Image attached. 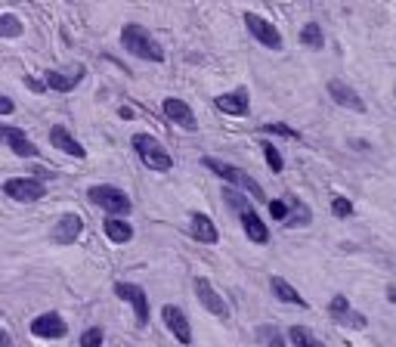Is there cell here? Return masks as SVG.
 <instances>
[{
    "instance_id": "484cf974",
    "label": "cell",
    "mask_w": 396,
    "mask_h": 347,
    "mask_svg": "<svg viewBox=\"0 0 396 347\" xmlns=\"http://www.w3.org/2000/svg\"><path fill=\"white\" fill-rule=\"evenodd\" d=\"M223 202H226L235 214L245 211V208H251V202L245 198V189H235V186H229V183H226V189H223Z\"/></svg>"
},
{
    "instance_id": "d6a6232c",
    "label": "cell",
    "mask_w": 396,
    "mask_h": 347,
    "mask_svg": "<svg viewBox=\"0 0 396 347\" xmlns=\"http://www.w3.org/2000/svg\"><path fill=\"white\" fill-rule=\"evenodd\" d=\"M260 130H263V134H278V136H291V140H297V136H300V134H297L294 127H288V124H282V121L263 124V127H260Z\"/></svg>"
},
{
    "instance_id": "2e32d148",
    "label": "cell",
    "mask_w": 396,
    "mask_h": 347,
    "mask_svg": "<svg viewBox=\"0 0 396 347\" xmlns=\"http://www.w3.org/2000/svg\"><path fill=\"white\" fill-rule=\"evenodd\" d=\"M80 233H84V220H80V214L68 211V214H62L59 220H56V227H53L50 235H53L56 245H74Z\"/></svg>"
},
{
    "instance_id": "ffe728a7",
    "label": "cell",
    "mask_w": 396,
    "mask_h": 347,
    "mask_svg": "<svg viewBox=\"0 0 396 347\" xmlns=\"http://www.w3.org/2000/svg\"><path fill=\"white\" fill-rule=\"evenodd\" d=\"M50 143H53L56 149H62L65 155H72V158H84L87 155V149L80 146V143L68 134V127H62V124H53V127H50Z\"/></svg>"
},
{
    "instance_id": "44dd1931",
    "label": "cell",
    "mask_w": 396,
    "mask_h": 347,
    "mask_svg": "<svg viewBox=\"0 0 396 347\" xmlns=\"http://www.w3.org/2000/svg\"><path fill=\"white\" fill-rule=\"evenodd\" d=\"M102 233H105V239L115 242V245H124V242L133 239V227H130L124 217H111V214L102 220Z\"/></svg>"
},
{
    "instance_id": "d6986e66",
    "label": "cell",
    "mask_w": 396,
    "mask_h": 347,
    "mask_svg": "<svg viewBox=\"0 0 396 347\" xmlns=\"http://www.w3.org/2000/svg\"><path fill=\"white\" fill-rule=\"evenodd\" d=\"M214 105L223 112V115H232V118L248 115V90H245V87H239V90L220 93V96H214Z\"/></svg>"
},
{
    "instance_id": "8fae6325",
    "label": "cell",
    "mask_w": 396,
    "mask_h": 347,
    "mask_svg": "<svg viewBox=\"0 0 396 347\" xmlns=\"http://www.w3.org/2000/svg\"><path fill=\"white\" fill-rule=\"evenodd\" d=\"M161 109H164V115H167V121H170V124H177V127L189 130V134H195V130H198V118H195V112H192L189 105L183 103V99L167 96L164 103H161Z\"/></svg>"
},
{
    "instance_id": "ac0fdd59",
    "label": "cell",
    "mask_w": 396,
    "mask_h": 347,
    "mask_svg": "<svg viewBox=\"0 0 396 347\" xmlns=\"http://www.w3.org/2000/svg\"><path fill=\"white\" fill-rule=\"evenodd\" d=\"M239 220H241V229H245V235L254 242V245H266V242H270V227L260 220V214H257L254 208L239 211Z\"/></svg>"
},
{
    "instance_id": "836d02e7",
    "label": "cell",
    "mask_w": 396,
    "mask_h": 347,
    "mask_svg": "<svg viewBox=\"0 0 396 347\" xmlns=\"http://www.w3.org/2000/svg\"><path fill=\"white\" fill-rule=\"evenodd\" d=\"M16 112V103L10 96H0V115H12Z\"/></svg>"
},
{
    "instance_id": "f35d334b",
    "label": "cell",
    "mask_w": 396,
    "mask_h": 347,
    "mask_svg": "<svg viewBox=\"0 0 396 347\" xmlns=\"http://www.w3.org/2000/svg\"><path fill=\"white\" fill-rule=\"evenodd\" d=\"M393 96H396V87H393Z\"/></svg>"
},
{
    "instance_id": "5bb4252c",
    "label": "cell",
    "mask_w": 396,
    "mask_h": 347,
    "mask_svg": "<svg viewBox=\"0 0 396 347\" xmlns=\"http://www.w3.org/2000/svg\"><path fill=\"white\" fill-rule=\"evenodd\" d=\"M65 332H68V322L62 319L59 313H41V316H34L31 319V335L34 338H47V341H53V338H65Z\"/></svg>"
},
{
    "instance_id": "7a4b0ae2",
    "label": "cell",
    "mask_w": 396,
    "mask_h": 347,
    "mask_svg": "<svg viewBox=\"0 0 396 347\" xmlns=\"http://www.w3.org/2000/svg\"><path fill=\"white\" fill-rule=\"evenodd\" d=\"M130 146L136 149L140 161L148 167V171H155V174H167V171L173 167L170 152H167V149L161 146V140H155L152 134H133V136H130Z\"/></svg>"
},
{
    "instance_id": "7402d4cb",
    "label": "cell",
    "mask_w": 396,
    "mask_h": 347,
    "mask_svg": "<svg viewBox=\"0 0 396 347\" xmlns=\"http://www.w3.org/2000/svg\"><path fill=\"white\" fill-rule=\"evenodd\" d=\"M270 291L276 295V301H282V304H294V307H309L307 297H300V291H297L291 282H285L282 276H272V279H270Z\"/></svg>"
},
{
    "instance_id": "8992f818",
    "label": "cell",
    "mask_w": 396,
    "mask_h": 347,
    "mask_svg": "<svg viewBox=\"0 0 396 347\" xmlns=\"http://www.w3.org/2000/svg\"><path fill=\"white\" fill-rule=\"evenodd\" d=\"M115 295L121 297L124 304L133 307V316H136V326L146 328L148 326V297H146V288L136 282H118L115 285Z\"/></svg>"
},
{
    "instance_id": "74e56055",
    "label": "cell",
    "mask_w": 396,
    "mask_h": 347,
    "mask_svg": "<svg viewBox=\"0 0 396 347\" xmlns=\"http://www.w3.org/2000/svg\"><path fill=\"white\" fill-rule=\"evenodd\" d=\"M387 295H390V301L396 304V285H390V288H387Z\"/></svg>"
},
{
    "instance_id": "9c48e42d",
    "label": "cell",
    "mask_w": 396,
    "mask_h": 347,
    "mask_svg": "<svg viewBox=\"0 0 396 347\" xmlns=\"http://www.w3.org/2000/svg\"><path fill=\"white\" fill-rule=\"evenodd\" d=\"M328 316H331L338 326H344V328H365V326H368V319H365L359 310L350 307L346 295H334L331 301H328Z\"/></svg>"
},
{
    "instance_id": "3957f363",
    "label": "cell",
    "mask_w": 396,
    "mask_h": 347,
    "mask_svg": "<svg viewBox=\"0 0 396 347\" xmlns=\"http://www.w3.org/2000/svg\"><path fill=\"white\" fill-rule=\"evenodd\" d=\"M201 165L208 167L210 174H217L220 180H226L229 186H235V189H245V192H251L254 198H263V186H260L251 174L241 171V167L229 165V161H220V158H210V155H201Z\"/></svg>"
},
{
    "instance_id": "52a82bcc",
    "label": "cell",
    "mask_w": 396,
    "mask_h": 347,
    "mask_svg": "<svg viewBox=\"0 0 396 347\" xmlns=\"http://www.w3.org/2000/svg\"><path fill=\"white\" fill-rule=\"evenodd\" d=\"M3 192L12 198V202L28 204V202H41V198L47 196V186H43L37 177H12L3 183Z\"/></svg>"
},
{
    "instance_id": "7c38bea8",
    "label": "cell",
    "mask_w": 396,
    "mask_h": 347,
    "mask_svg": "<svg viewBox=\"0 0 396 347\" xmlns=\"http://www.w3.org/2000/svg\"><path fill=\"white\" fill-rule=\"evenodd\" d=\"M325 90H328V96L334 99V103L340 105V109H350V112H359L362 115L365 112V103H362V96H359L356 90H353L346 81H340V78H331L325 84Z\"/></svg>"
},
{
    "instance_id": "4fadbf2b",
    "label": "cell",
    "mask_w": 396,
    "mask_h": 347,
    "mask_svg": "<svg viewBox=\"0 0 396 347\" xmlns=\"http://www.w3.org/2000/svg\"><path fill=\"white\" fill-rule=\"evenodd\" d=\"M0 143L10 146L19 158H34V155H37V146L25 136L22 127H16V124H0Z\"/></svg>"
},
{
    "instance_id": "603a6c76",
    "label": "cell",
    "mask_w": 396,
    "mask_h": 347,
    "mask_svg": "<svg viewBox=\"0 0 396 347\" xmlns=\"http://www.w3.org/2000/svg\"><path fill=\"white\" fill-rule=\"evenodd\" d=\"M285 198H288V208H291L285 227H303V223H309V217H313V214H309L307 204H303L297 196H285Z\"/></svg>"
},
{
    "instance_id": "d590c367",
    "label": "cell",
    "mask_w": 396,
    "mask_h": 347,
    "mask_svg": "<svg viewBox=\"0 0 396 347\" xmlns=\"http://www.w3.org/2000/svg\"><path fill=\"white\" fill-rule=\"evenodd\" d=\"M118 115H121V118H124V121H130V118H133V109H127V105H124V109H121V112H118Z\"/></svg>"
},
{
    "instance_id": "83f0119b",
    "label": "cell",
    "mask_w": 396,
    "mask_h": 347,
    "mask_svg": "<svg viewBox=\"0 0 396 347\" xmlns=\"http://www.w3.org/2000/svg\"><path fill=\"white\" fill-rule=\"evenodd\" d=\"M260 149H263V158H266V165H270V171H272V174H282L285 161H282V155H278V149L272 146L270 140H263V143H260Z\"/></svg>"
},
{
    "instance_id": "e0dca14e",
    "label": "cell",
    "mask_w": 396,
    "mask_h": 347,
    "mask_svg": "<svg viewBox=\"0 0 396 347\" xmlns=\"http://www.w3.org/2000/svg\"><path fill=\"white\" fill-rule=\"evenodd\" d=\"M189 233H192V239L204 242V245H217V242H220V229L214 227V220H210L204 211H192L189 214Z\"/></svg>"
},
{
    "instance_id": "f1b7e54d",
    "label": "cell",
    "mask_w": 396,
    "mask_h": 347,
    "mask_svg": "<svg viewBox=\"0 0 396 347\" xmlns=\"http://www.w3.org/2000/svg\"><path fill=\"white\" fill-rule=\"evenodd\" d=\"M257 335H260V341H266L270 347H285V332H278V328L270 326V322H266V326H260Z\"/></svg>"
},
{
    "instance_id": "5b68a950",
    "label": "cell",
    "mask_w": 396,
    "mask_h": 347,
    "mask_svg": "<svg viewBox=\"0 0 396 347\" xmlns=\"http://www.w3.org/2000/svg\"><path fill=\"white\" fill-rule=\"evenodd\" d=\"M245 28L251 31L254 41H260V47L266 50H282V31L270 22V19L257 16V12H245Z\"/></svg>"
},
{
    "instance_id": "e575fe53",
    "label": "cell",
    "mask_w": 396,
    "mask_h": 347,
    "mask_svg": "<svg viewBox=\"0 0 396 347\" xmlns=\"http://www.w3.org/2000/svg\"><path fill=\"white\" fill-rule=\"evenodd\" d=\"M25 87H28V90H37V93H43V90H47V81H34V78H25Z\"/></svg>"
},
{
    "instance_id": "f546056e",
    "label": "cell",
    "mask_w": 396,
    "mask_h": 347,
    "mask_svg": "<svg viewBox=\"0 0 396 347\" xmlns=\"http://www.w3.org/2000/svg\"><path fill=\"white\" fill-rule=\"evenodd\" d=\"M102 341H105L102 326H90L84 335H80V344L78 347H102Z\"/></svg>"
},
{
    "instance_id": "1f68e13d",
    "label": "cell",
    "mask_w": 396,
    "mask_h": 347,
    "mask_svg": "<svg viewBox=\"0 0 396 347\" xmlns=\"http://www.w3.org/2000/svg\"><path fill=\"white\" fill-rule=\"evenodd\" d=\"M288 198H272V202H270V217H272V220H288Z\"/></svg>"
},
{
    "instance_id": "8d00e7d4",
    "label": "cell",
    "mask_w": 396,
    "mask_h": 347,
    "mask_svg": "<svg viewBox=\"0 0 396 347\" xmlns=\"http://www.w3.org/2000/svg\"><path fill=\"white\" fill-rule=\"evenodd\" d=\"M6 344H10V335H6V332H0V347H6Z\"/></svg>"
},
{
    "instance_id": "30bf717a",
    "label": "cell",
    "mask_w": 396,
    "mask_h": 347,
    "mask_svg": "<svg viewBox=\"0 0 396 347\" xmlns=\"http://www.w3.org/2000/svg\"><path fill=\"white\" fill-rule=\"evenodd\" d=\"M161 319H164V326L170 328V335L179 344H186V347L192 344V326H189L186 310H179L177 304H164V307H161Z\"/></svg>"
},
{
    "instance_id": "6da1fadb",
    "label": "cell",
    "mask_w": 396,
    "mask_h": 347,
    "mask_svg": "<svg viewBox=\"0 0 396 347\" xmlns=\"http://www.w3.org/2000/svg\"><path fill=\"white\" fill-rule=\"evenodd\" d=\"M121 47L127 50L130 56L136 59H146V62H164V50L161 43L152 37V31L140 22H127L121 28Z\"/></svg>"
},
{
    "instance_id": "4316f807",
    "label": "cell",
    "mask_w": 396,
    "mask_h": 347,
    "mask_svg": "<svg viewBox=\"0 0 396 347\" xmlns=\"http://www.w3.org/2000/svg\"><path fill=\"white\" fill-rule=\"evenodd\" d=\"M22 31H25V25L19 16H12V12H3V16H0V37H19Z\"/></svg>"
},
{
    "instance_id": "9a60e30c",
    "label": "cell",
    "mask_w": 396,
    "mask_h": 347,
    "mask_svg": "<svg viewBox=\"0 0 396 347\" xmlns=\"http://www.w3.org/2000/svg\"><path fill=\"white\" fill-rule=\"evenodd\" d=\"M84 81V65H68V68H50L47 72V87L56 93H68Z\"/></svg>"
},
{
    "instance_id": "d4e9b609",
    "label": "cell",
    "mask_w": 396,
    "mask_h": 347,
    "mask_svg": "<svg viewBox=\"0 0 396 347\" xmlns=\"http://www.w3.org/2000/svg\"><path fill=\"white\" fill-rule=\"evenodd\" d=\"M300 43L303 47H309V50H322L325 47V34H322V25H316V22H307L300 28Z\"/></svg>"
},
{
    "instance_id": "cb8c5ba5",
    "label": "cell",
    "mask_w": 396,
    "mask_h": 347,
    "mask_svg": "<svg viewBox=\"0 0 396 347\" xmlns=\"http://www.w3.org/2000/svg\"><path fill=\"white\" fill-rule=\"evenodd\" d=\"M288 338H291V347H325L307 326H291L288 328Z\"/></svg>"
},
{
    "instance_id": "4dcf8cb0",
    "label": "cell",
    "mask_w": 396,
    "mask_h": 347,
    "mask_svg": "<svg viewBox=\"0 0 396 347\" xmlns=\"http://www.w3.org/2000/svg\"><path fill=\"white\" fill-rule=\"evenodd\" d=\"M331 214L340 217V220H346V217H353V202L346 196H334L331 198Z\"/></svg>"
},
{
    "instance_id": "277c9868",
    "label": "cell",
    "mask_w": 396,
    "mask_h": 347,
    "mask_svg": "<svg viewBox=\"0 0 396 347\" xmlns=\"http://www.w3.org/2000/svg\"><path fill=\"white\" fill-rule=\"evenodd\" d=\"M87 198H90L96 208H102L105 214H111V217H124V214H130V211H133L130 196L121 189V186H111V183L90 186V189H87Z\"/></svg>"
},
{
    "instance_id": "ba28073f",
    "label": "cell",
    "mask_w": 396,
    "mask_h": 347,
    "mask_svg": "<svg viewBox=\"0 0 396 347\" xmlns=\"http://www.w3.org/2000/svg\"><path fill=\"white\" fill-rule=\"evenodd\" d=\"M195 297H198V304H201V307L208 310L210 316H217V319H223V322L229 319V304L223 301L220 291H217L204 276L195 279Z\"/></svg>"
}]
</instances>
